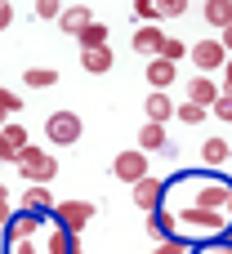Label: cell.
Wrapping results in <instances>:
<instances>
[{
    "label": "cell",
    "mask_w": 232,
    "mask_h": 254,
    "mask_svg": "<svg viewBox=\"0 0 232 254\" xmlns=\"http://www.w3.org/2000/svg\"><path fill=\"white\" fill-rule=\"evenodd\" d=\"M224 232H232V219L219 214V210H201V205L188 201L174 214V237H183V241H219Z\"/></svg>",
    "instance_id": "cell-1"
},
{
    "label": "cell",
    "mask_w": 232,
    "mask_h": 254,
    "mask_svg": "<svg viewBox=\"0 0 232 254\" xmlns=\"http://www.w3.org/2000/svg\"><path fill=\"white\" fill-rule=\"evenodd\" d=\"M192 183V205L201 210H219L232 219V183L228 179H188Z\"/></svg>",
    "instance_id": "cell-2"
},
{
    "label": "cell",
    "mask_w": 232,
    "mask_h": 254,
    "mask_svg": "<svg viewBox=\"0 0 232 254\" xmlns=\"http://www.w3.org/2000/svg\"><path fill=\"white\" fill-rule=\"evenodd\" d=\"M45 228H49V219H45L40 210H27V205H18V210L9 214V223L0 228V237H4V246H9V241H27V237H45Z\"/></svg>",
    "instance_id": "cell-3"
},
{
    "label": "cell",
    "mask_w": 232,
    "mask_h": 254,
    "mask_svg": "<svg viewBox=\"0 0 232 254\" xmlns=\"http://www.w3.org/2000/svg\"><path fill=\"white\" fill-rule=\"evenodd\" d=\"M18 170H22V179L27 183H54V174H58V161L49 156V152H40V147H22L18 152Z\"/></svg>",
    "instance_id": "cell-4"
},
{
    "label": "cell",
    "mask_w": 232,
    "mask_h": 254,
    "mask_svg": "<svg viewBox=\"0 0 232 254\" xmlns=\"http://www.w3.org/2000/svg\"><path fill=\"white\" fill-rule=\"evenodd\" d=\"M85 134V125H80V116L76 112H49V121H45V138L49 143H58V147H76V138Z\"/></svg>",
    "instance_id": "cell-5"
},
{
    "label": "cell",
    "mask_w": 232,
    "mask_h": 254,
    "mask_svg": "<svg viewBox=\"0 0 232 254\" xmlns=\"http://www.w3.org/2000/svg\"><path fill=\"white\" fill-rule=\"evenodd\" d=\"M94 219V201H58L54 205V223H63L67 232H76L80 237V228Z\"/></svg>",
    "instance_id": "cell-6"
},
{
    "label": "cell",
    "mask_w": 232,
    "mask_h": 254,
    "mask_svg": "<svg viewBox=\"0 0 232 254\" xmlns=\"http://www.w3.org/2000/svg\"><path fill=\"white\" fill-rule=\"evenodd\" d=\"M112 174H116L121 183H139V179H148V152H143V147L121 152V156L112 161Z\"/></svg>",
    "instance_id": "cell-7"
},
{
    "label": "cell",
    "mask_w": 232,
    "mask_h": 254,
    "mask_svg": "<svg viewBox=\"0 0 232 254\" xmlns=\"http://www.w3.org/2000/svg\"><path fill=\"white\" fill-rule=\"evenodd\" d=\"M188 58H192L201 71H224V63H228L232 54H228V45H224V40H197Z\"/></svg>",
    "instance_id": "cell-8"
},
{
    "label": "cell",
    "mask_w": 232,
    "mask_h": 254,
    "mask_svg": "<svg viewBox=\"0 0 232 254\" xmlns=\"http://www.w3.org/2000/svg\"><path fill=\"white\" fill-rule=\"evenodd\" d=\"M161 201H165V183H161V179H152V174H148V179H139V183H134V205H139L143 214H156V210H161Z\"/></svg>",
    "instance_id": "cell-9"
},
{
    "label": "cell",
    "mask_w": 232,
    "mask_h": 254,
    "mask_svg": "<svg viewBox=\"0 0 232 254\" xmlns=\"http://www.w3.org/2000/svg\"><path fill=\"white\" fill-rule=\"evenodd\" d=\"M40 241H45V254H85V250H80V237L67 232L63 223H49Z\"/></svg>",
    "instance_id": "cell-10"
},
{
    "label": "cell",
    "mask_w": 232,
    "mask_h": 254,
    "mask_svg": "<svg viewBox=\"0 0 232 254\" xmlns=\"http://www.w3.org/2000/svg\"><path fill=\"white\" fill-rule=\"evenodd\" d=\"M27 147V129L18 121H4L0 125V161H13L18 165V152Z\"/></svg>",
    "instance_id": "cell-11"
},
{
    "label": "cell",
    "mask_w": 232,
    "mask_h": 254,
    "mask_svg": "<svg viewBox=\"0 0 232 254\" xmlns=\"http://www.w3.org/2000/svg\"><path fill=\"white\" fill-rule=\"evenodd\" d=\"M219 94H224V89H219V80H210V76H192V80H188V98L201 103V107H215Z\"/></svg>",
    "instance_id": "cell-12"
},
{
    "label": "cell",
    "mask_w": 232,
    "mask_h": 254,
    "mask_svg": "<svg viewBox=\"0 0 232 254\" xmlns=\"http://www.w3.org/2000/svg\"><path fill=\"white\" fill-rule=\"evenodd\" d=\"M94 22V13H89V4H63V13H58V27L67 31V36H76L80 27H89Z\"/></svg>",
    "instance_id": "cell-13"
},
{
    "label": "cell",
    "mask_w": 232,
    "mask_h": 254,
    "mask_svg": "<svg viewBox=\"0 0 232 254\" xmlns=\"http://www.w3.org/2000/svg\"><path fill=\"white\" fill-rule=\"evenodd\" d=\"M179 76V63H170V58H148V80H152V89H165L170 80Z\"/></svg>",
    "instance_id": "cell-14"
},
{
    "label": "cell",
    "mask_w": 232,
    "mask_h": 254,
    "mask_svg": "<svg viewBox=\"0 0 232 254\" xmlns=\"http://www.w3.org/2000/svg\"><path fill=\"white\" fill-rule=\"evenodd\" d=\"M139 147H143V152H165V147H170L165 125H161V121H143V129H139Z\"/></svg>",
    "instance_id": "cell-15"
},
{
    "label": "cell",
    "mask_w": 232,
    "mask_h": 254,
    "mask_svg": "<svg viewBox=\"0 0 232 254\" xmlns=\"http://www.w3.org/2000/svg\"><path fill=\"white\" fill-rule=\"evenodd\" d=\"M143 112H148V121H161V125H165V121H170L179 107L170 103V94H165V89H152V94H148V107H143Z\"/></svg>",
    "instance_id": "cell-16"
},
{
    "label": "cell",
    "mask_w": 232,
    "mask_h": 254,
    "mask_svg": "<svg viewBox=\"0 0 232 254\" xmlns=\"http://www.w3.org/2000/svg\"><path fill=\"white\" fill-rule=\"evenodd\" d=\"M22 205H27V210H40V214H54L49 183H27V192H22Z\"/></svg>",
    "instance_id": "cell-17"
},
{
    "label": "cell",
    "mask_w": 232,
    "mask_h": 254,
    "mask_svg": "<svg viewBox=\"0 0 232 254\" xmlns=\"http://www.w3.org/2000/svg\"><path fill=\"white\" fill-rule=\"evenodd\" d=\"M161 36H165V31H156L152 22H143V27L134 31V40H130V45H134V54H148V58H152V54L161 49Z\"/></svg>",
    "instance_id": "cell-18"
},
{
    "label": "cell",
    "mask_w": 232,
    "mask_h": 254,
    "mask_svg": "<svg viewBox=\"0 0 232 254\" xmlns=\"http://www.w3.org/2000/svg\"><path fill=\"white\" fill-rule=\"evenodd\" d=\"M201 161H206L210 170H219L224 161H232V143H224V138H206V143H201Z\"/></svg>",
    "instance_id": "cell-19"
},
{
    "label": "cell",
    "mask_w": 232,
    "mask_h": 254,
    "mask_svg": "<svg viewBox=\"0 0 232 254\" xmlns=\"http://www.w3.org/2000/svg\"><path fill=\"white\" fill-rule=\"evenodd\" d=\"M80 63H85V71L103 76V71H112V63H116V58H112V49L103 45V49H85V54H80Z\"/></svg>",
    "instance_id": "cell-20"
},
{
    "label": "cell",
    "mask_w": 232,
    "mask_h": 254,
    "mask_svg": "<svg viewBox=\"0 0 232 254\" xmlns=\"http://www.w3.org/2000/svg\"><path fill=\"white\" fill-rule=\"evenodd\" d=\"M76 45H80V49H103V45H107V27H103V22L80 27V31H76Z\"/></svg>",
    "instance_id": "cell-21"
},
{
    "label": "cell",
    "mask_w": 232,
    "mask_h": 254,
    "mask_svg": "<svg viewBox=\"0 0 232 254\" xmlns=\"http://www.w3.org/2000/svg\"><path fill=\"white\" fill-rule=\"evenodd\" d=\"M206 22L224 31V27L232 22V0H206Z\"/></svg>",
    "instance_id": "cell-22"
},
{
    "label": "cell",
    "mask_w": 232,
    "mask_h": 254,
    "mask_svg": "<svg viewBox=\"0 0 232 254\" xmlns=\"http://www.w3.org/2000/svg\"><path fill=\"white\" fill-rule=\"evenodd\" d=\"M54 80H58L54 67H27V71H22V85H27V89H49Z\"/></svg>",
    "instance_id": "cell-23"
},
{
    "label": "cell",
    "mask_w": 232,
    "mask_h": 254,
    "mask_svg": "<svg viewBox=\"0 0 232 254\" xmlns=\"http://www.w3.org/2000/svg\"><path fill=\"white\" fill-rule=\"evenodd\" d=\"M161 58H170V63H183L188 54H192V45H183V40H174V36H161V49H156ZM152 54V58H156Z\"/></svg>",
    "instance_id": "cell-24"
},
{
    "label": "cell",
    "mask_w": 232,
    "mask_h": 254,
    "mask_svg": "<svg viewBox=\"0 0 232 254\" xmlns=\"http://www.w3.org/2000/svg\"><path fill=\"white\" fill-rule=\"evenodd\" d=\"M174 116H179L183 125H201V121L210 116V107H201V103H192V98H188V103H179V112H174Z\"/></svg>",
    "instance_id": "cell-25"
},
{
    "label": "cell",
    "mask_w": 232,
    "mask_h": 254,
    "mask_svg": "<svg viewBox=\"0 0 232 254\" xmlns=\"http://www.w3.org/2000/svg\"><path fill=\"white\" fill-rule=\"evenodd\" d=\"M152 254H192V241H183V237H161Z\"/></svg>",
    "instance_id": "cell-26"
},
{
    "label": "cell",
    "mask_w": 232,
    "mask_h": 254,
    "mask_svg": "<svg viewBox=\"0 0 232 254\" xmlns=\"http://www.w3.org/2000/svg\"><path fill=\"white\" fill-rule=\"evenodd\" d=\"M58 13H63V0H36V18L58 22Z\"/></svg>",
    "instance_id": "cell-27"
},
{
    "label": "cell",
    "mask_w": 232,
    "mask_h": 254,
    "mask_svg": "<svg viewBox=\"0 0 232 254\" xmlns=\"http://www.w3.org/2000/svg\"><path fill=\"white\" fill-rule=\"evenodd\" d=\"M9 254H40V237H27V241H9Z\"/></svg>",
    "instance_id": "cell-28"
},
{
    "label": "cell",
    "mask_w": 232,
    "mask_h": 254,
    "mask_svg": "<svg viewBox=\"0 0 232 254\" xmlns=\"http://www.w3.org/2000/svg\"><path fill=\"white\" fill-rule=\"evenodd\" d=\"M183 9H188V0H156V13L161 18H179Z\"/></svg>",
    "instance_id": "cell-29"
},
{
    "label": "cell",
    "mask_w": 232,
    "mask_h": 254,
    "mask_svg": "<svg viewBox=\"0 0 232 254\" xmlns=\"http://www.w3.org/2000/svg\"><path fill=\"white\" fill-rule=\"evenodd\" d=\"M134 18H143V22L161 18V13H156V0H134Z\"/></svg>",
    "instance_id": "cell-30"
},
{
    "label": "cell",
    "mask_w": 232,
    "mask_h": 254,
    "mask_svg": "<svg viewBox=\"0 0 232 254\" xmlns=\"http://www.w3.org/2000/svg\"><path fill=\"white\" fill-rule=\"evenodd\" d=\"M210 112H215L219 121H228V125H232V94H219V103H215Z\"/></svg>",
    "instance_id": "cell-31"
},
{
    "label": "cell",
    "mask_w": 232,
    "mask_h": 254,
    "mask_svg": "<svg viewBox=\"0 0 232 254\" xmlns=\"http://www.w3.org/2000/svg\"><path fill=\"white\" fill-rule=\"evenodd\" d=\"M18 107H22V98L13 89H0V112H18Z\"/></svg>",
    "instance_id": "cell-32"
},
{
    "label": "cell",
    "mask_w": 232,
    "mask_h": 254,
    "mask_svg": "<svg viewBox=\"0 0 232 254\" xmlns=\"http://www.w3.org/2000/svg\"><path fill=\"white\" fill-rule=\"evenodd\" d=\"M9 214H13V201H9V188L0 183V228L9 223Z\"/></svg>",
    "instance_id": "cell-33"
},
{
    "label": "cell",
    "mask_w": 232,
    "mask_h": 254,
    "mask_svg": "<svg viewBox=\"0 0 232 254\" xmlns=\"http://www.w3.org/2000/svg\"><path fill=\"white\" fill-rule=\"evenodd\" d=\"M13 22V0H0V31Z\"/></svg>",
    "instance_id": "cell-34"
},
{
    "label": "cell",
    "mask_w": 232,
    "mask_h": 254,
    "mask_svg": "<svg viewBox=\"0 0 232 254\" xmlns=\"http://www.w3.org/2000/svg\"><path fill=\"white\" fill-rule=\"evenodd\" d=\"M219 89H224V94H232V58L224 63V80H219Z\"/></svg>",
    "instance_id": "cell-35"
},
{
    "label": "cell",
    "mask_w": 232,
    "mask_h": 254,
    "mask_svg": "<svg viewBox=\"0 0 232 254\" xmlns=\"http://www.w3.org/2000/svg\"><path fill=\"white\" fill-rule=\"evenodd\" d=\"M192 254H228V250H224V246H219V241H206V246H201V250H192Z\"/></svg>",
    "instance_id": "cell-36"
},
{
    "label": "cell",
    "mask_w": 232,
    "mask_h": 254,
    "mask_svg": "<svg viewBox=\"0 0 232 254\" xmlns=\"http://www.w3.org/2000/svg\"><path fill=\"white\" fill-rule=\"evenodd\" d=\"M219 40L228 45V54H232V22H228V27H224V31H219Z\"/></svg>",
    "instance_id": "cell-37"
},
{
    "label": "cell",
    "mask_w": 232,
    "mask_h": 254,
    "mask_svg": "<svg viewBox=\"0 0 232 254\" xmlns=\"http://www.w3.org/2000/svg\"><path fill=\"white\" fill-rule=\"evenodd\" d=\"M0 125H4V112H0Z\"/></svg>",
    "instance_id": "cell-38"
}]
</instances>
